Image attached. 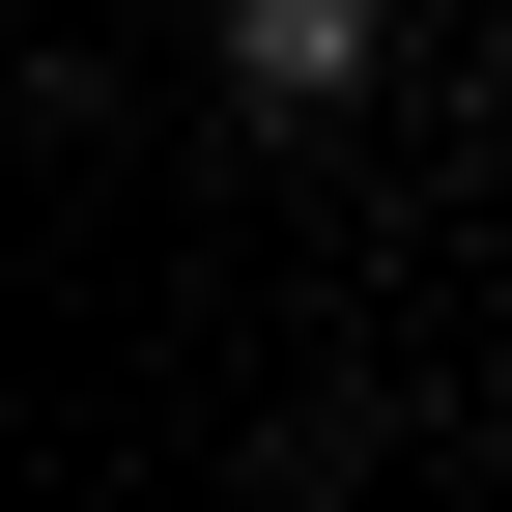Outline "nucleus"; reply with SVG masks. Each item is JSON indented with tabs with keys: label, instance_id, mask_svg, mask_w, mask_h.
I'll list each match as a JSON object with an SVG mask.
<instances>
[{
	"label": "nucleus",
	"instance_id": "obj_1",
	"mask_svg": "<svg viewBox=\"0 0 512 512\" xmlns=\"http://www.w3.org/2000/svg\"><path fill=\"white\" fill-rule=\"evenodd\" d=\"M370 29H399V0H228V86H256V114H342Z\"/></svg>",
	"mask_w": 512,
	"mask_h": 512
}]
</instances>
